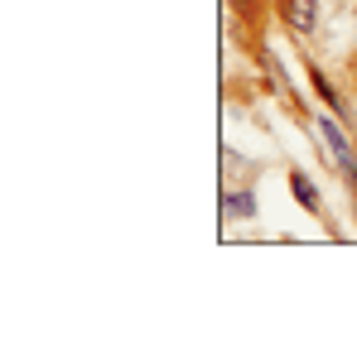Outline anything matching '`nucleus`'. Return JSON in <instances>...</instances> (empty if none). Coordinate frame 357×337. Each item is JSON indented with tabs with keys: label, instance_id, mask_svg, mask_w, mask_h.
<instances>
[{
	"label": "nucleus",
	"instance_id": "1",
	"mask_svg": "<svg viewBox=\"0 0 357 337\" xmlns=\"http://www.w3.org/2000/svg\"><path fill=\"white\" fill-rule=\"evenodd\" d=\"M285 19H290L295 29H314V19H319V5H314V0H285Z\"/></svg>",
	"mask_w": 357,
	"mask_h": 337
},
{
	"label": "nucleus",
	"instance_id": "2",
	"mask_svg": "<svg viewBox=\"0 0 357 337\" xmlns=\"http://www.w3.org/2000/svg\"><path fill=\"white\" fill-rule=\"evenodd\" d=\"M295 198L304 203V207H319V198H314V183H309L304 173H295Z\"/></svg>",
	"mask_w": 357,
	"mask_h": 337
}]
</instances>
